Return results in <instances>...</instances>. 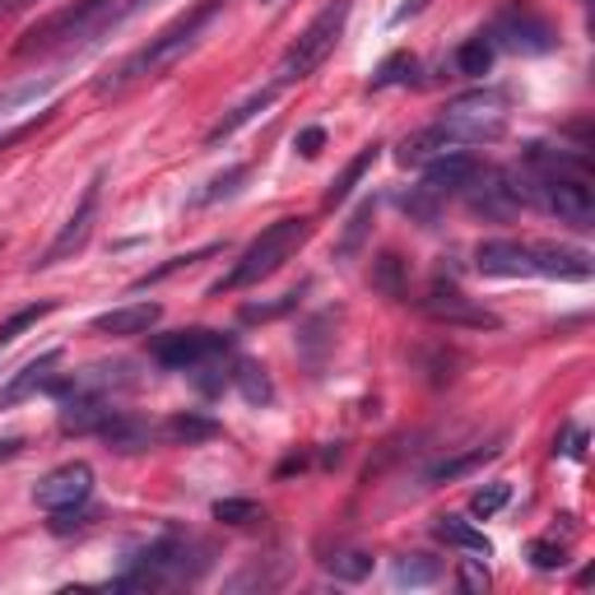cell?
<instances>
[{
	"instance_id": "38",
	"label": "cell",
	"mask_w": 595,
	"mask_h": 595,
	"mask_svg": "<svg viewBox=\"0 0 595 595\" xmlns=\"http://www.w3.org/2000/svg\"><path fill=\"white\" fill-rule=\"evenodd\" d=\"M47 89H51V80H42V84H24V89L0 94V117H10L14 108H24V102H33V98H42Z\"/></svg>"
},
{
	"instance_id": "27",
	"label": "cell",
	"mask_w": 595,
	"mask_h": 595,
	"mask_svg": "<svg viewBox=\"0 0 595 595\" xmlns=\"http://www.w3.org/2000/svg\"><path fill=\"white\" fill-rule=\"evenodd\" d=\"M396 586H433L442 576V558H428V554H400L391 563Z\"/></svg>"
},
{
	"instance_id": "12",
	"label": "cell",
	"mask_w": 595,
	"mask_h": 595,
	"mask_svg": "<svg viewBox=\"0 0 595 595\" xmlns=\"http://www.w3.org/2000/svg\"><path fill=\"white\" fill-rule=\"evenodd\" d=\"M531 266L535 275H545V279H591L595 275V260L591 252L582 247H568V242H531Z\"/></svg>"
},
{
	"instance_id": "39",
	"label": "cell",
	"mask_w": 595,
	"mask_h": 595,
	"mask_svg": "<svg viewBox=\"0 0 595 595\" xmlns=\"http://www.w3.org/2000/svg\"><path fill=\"white\" fill-rule=\"evenodd\" d=\"M298 307V293H284L279 303H266V307H242V321H270V317H284V312H293Z\"/></svg>"
},
{
	"instance_id": "42",
	"label": "cell",
	"mask_w": 595,
	"mask_h": 595,
	"mask_svg": "<svg viewBox=\"0 0 595 595\" xmlns=\"http://www.w3.org/2000/svg\"><path fill=\"white\" fill-rule=\"evenodd\" d=\"M260 5H279V0H260Z\"/></svg>"
},
{
	"instance_id": "17",
	"label": "cell",
	"mask_w": 595,
	"mask_h": 595,
	"mask_svg": "<svg viewBox=\"0 0 595 595\" xmlns=\"http://www.w3.org/2000/svg\"><path fill=\"white\" fill-rule=\"evenodd\" d=\"M457 145H451V135L442 131V121H433V126L424 131H414L400 139V149H396V163L400 168H424L428 159H437V154H451Z\"/></svg>"
},
{
	"instance_id": "23",
	"label": "cell",
	"mask_w": 595,
	"mask_h": 595,
	"mask_svg": "<svg viewBox=\"0 0 595 595\" xmlns=\"http://www.w3.org/2000/svg\"><path fill=\"white\" fill-rule=\"evenodd\" d=\"M209 437H219V424L201 414H172L159 428V442H178V447H196V442H209Z\"/></svg>"
},
{
	"instance_id": "7",
	"label": "cell",
	"mask_w": 595,
	"mask_h": 595,
	"mask_svg": "<svg viewBox=\"0 0 595 595\" xmlns=\"http://www.w3.org/2000/svg\"><path fill=\"white\" fill-rule=\"evenodd\" d=\"M418 312L442 326H465V330H498L502 321L488 307H479L475 298H465L451 279H433V289L418 298Z\"/></svg>"
},
{
	"instance_id": "2",
	"label": "cell",
	"mask_w": 595,
	"mask_h": 595,
	"mask_svg": "<svg viewBox=\"0 0 595 595\" xmlns=\"http://www.w3.org/2000/svg\"><path fill=\"white\" fill-rule=\"evenodd\" d=\"M209 568V549L191 535H159L145 549H135L126 558V572L112 576V591H163L196 582Z\"/></svg>"
},
{
	"instance_id": "33",
	"label": "cell",
	"mask_w": 595,
	"mask_h": 595,
	"mask_svg": "<svg viewBox=\"0 0 595 595\" xmlns=\"http://www.w3.org/2000/svg\"><path fill=\"white\" fill-rule=\"evenodd\" d=\"M247 182V168H229V172H219L215 182H209L205 191H196V196H191V209H201V205H215V201H223V196H233V191Z\"/></svg>"
},
{
	"instance_id": "13",
	"label": "cell",
	"mask_w": 595,
	"mask_h": 595,
	"mask_svg": "<svg viewBox=\"0 0 595 595\" xmlns=\"http://www.w3.org/2000/svg\"><path fill=\"white\" fill-rule=\"evenodd\" d=\"M475 266H479V275H498V279L535 275L531 242H517V238H488V242H479V247H475Z\"/></svg>"
},
{
	"instance_id": "35",
	"label": "cell",
	"mask_w": 595,
	"mask_h": 595,
	"mask_svg": "<svg viewBox=\"0 0 595 595\" xmlns=\"http://www.w3.org/2000/svg\"><path fill=\"white\" fill-rule=\"evenodd\" d=\"M400 205H405V215H414L418 223H424V229H433V223H437V196H433L428 186H414Z\"/></svg>"
},
{
	"instance_id": "29",
	"label": "cell",
	"mask_w": 595,
	"mask_h": 595,
	"mask_svg": "<svg viewBox=\"0 0 595 595\" xmlns=\"http://www.w3.org/2000/svg\"><path fill=\"white\" fill-rule=\"evenodd\" d=\"M219 252H223V242H205V247H196V252H182V256H172V260H163V266H159V270L139 275V279H135V284H131V289L139 293V289H149V284H163V279H168V275H178V270H191V266H201V260H205V256H219Z\"/></svg>"
},
{
	"instance_id": "14",
	"label": "cell",
	"mask_w": 595,
	"mask_h": 595,
	"mask_svg": "<svg viewBox=\"0 0 595 595\" xmlns=\"http://www.w3.org/2000/svg\"><path fill=\"white\" fill-rule=\"evenodd\" d=\"M159 321H163V307L159 303H126V307L98 312V317H94V336L131 340V336H149Z\"/></svg>"
},
{
	"instance_id": "36",
	"label": "cell",
	"mask_w": 595,
	"mask_h": 595,
	"mask_svg": "<svg viewBox=\"0 0 595 595\" xmlns=\"http://www.w3.org/2000/svg\"><path fill=\"white\" fill-rule=\"evenodd\" d=\"M531 563L539 572H558V568H568V554H563V545H554V539H535V545H531Z\"/></svg>"
},
{
	"instance_id": "40",
	"label": "cell",
	"mask_w": 595,
	"mask_h": 595,
	"mask_svg": "<svg viewBox=\"0 0 595 595\" xmlns=\"http://www.w3.org/2000/svg\"><path fill=\"white\" fill-rule=\"evenodd\" d=\"M321 145H326V131H321V126H307V131H298V139H293V149L303 154V159H317V154H321Z\"/></svg>"
},
{
	"instance_id": "1",
	"label": "cell",
	"mask_w": 595,
	"mask_h": 595,
	"mask_svg": "<svg viewBox=\"0 0 595 595\" xmlns=\"http://www.w3.org/2000/svg\"><path fill=\"white\" fill-rule=\"evenodd\" d=\"M229 5V0H196V5H191L186 14H178V20H172L159 38H149L145 47L135 51V57H126L121 61V70L112 80H102L98 84V94H117V89H126V84H135V80H149V75H163L168 65H178L182 57L191 47L201 42V33L215 24V14Z\"/></svg>"
},
{
	"instance_id": "26",
	"label": "cell",
	"mask_w": 595,
	"mask_h": 595,
	"mask_svg": "<svg viewBox=\"0 0 595 595\" xmlns=\"http://www.w3.org/2000/svg\"><path fill=\"white\" fill-rule=\"evenodd\" d=\"M410 260L405 256H396V252H381V256H373V289L377 293H387V298H405V289H410Z\"/></svg>"
},
{
	"instance_id": "37",
	"label": "cell",
	"mask_w": 595,
	"mask_h": 595,
	"mask_svg": "<svg viewBox=\"0 0 595 595\" xmlns=\"http://www.w3.org/2000/svg\"><path fill=\"white\" fill-rule=\"evenodd\" d=\"M461 591H470V595H484L488 591V568H484V558H461Z\"/></svg>"
},
{
	"instance_id": "16",
	"label": "cell",
	"mask_w": 595,
	"mask_h": 595,
	"mask_svg": "<svg viewBox=\"0 0 595 595\" xmlns=\"http://www.w3.org/2000/svg\"><path fill=\"white\" fill-rule=\"evenodd\" d=\"M279 98V84H266V89H256L252 98H242L238 102V108L233 112H223L219 121H215V126H209V135H205V145L209 149H215V145H223V139H233L242 126H247V121H256L260 112H266L270 108V102Z\"/></svg>"
},
{
	"instance_id": "10",
	"label": "cell",
	"mask_w": 595,
	"mask_h": 595,
	"mask_svg": "<svg viewBox=\"0 0 595 595\" xmlns=\"http://www.w3.org/2000/svg\"><path fill=\"white\" fill-rule=\"evenodd\" d=\"M89 498H94V465L89 461H65V465L51 470V475H42L38 488H33V502H38L42 512L84 507Z\"/></svg>"
},
{
	"instance_id": "4",
	"label": "cell",
	"mask_w": 595,
	"mask_h": 595,
	"mask_svg": "<svg viewBox=\"0 0 595 595\" xmlns=\"http://www.w3.org/2000/svg\"><path fill=\"white\" fill-rule=\"evenodd\" d=\"M349 10H354V0H326V5L317 10V20H312L303 33H298V42L284 51V61H279V89L284 84H298L307 75H317V70L326 65V57L340 47L344 38V24H349Z\"/></svg>"
},
{
	"instance_id": "20",
	"label": "cell",
	"mask_w": 595,
	"mask_h": 595,
	"mask_svg": "<svg viewBox=\"0 0 595 595\" xmlns=\"http://www.w3.org/2000/svg\"><path fill=\"white\" fill-rule=\"evenodd\" d=\"M433 535L442 539V545L461 549V554H475V558H488V554H494V545L484 539V531H475L465 517H451V512L433 521Z\"/></svg>"
},
{
	"instance_id": "19",
	"label": "cell",
	"mask_w": 595,
	"mask_h": 595,
	"mask_svg": "<svg viewBox=\"0 0 595 595\" xmlns=\"http://www.w3.org/2000/svg\"><path fill=\"white\" fill-rule=\"evenodd\" d=\"M498 442H488V447H470V451H461V457H447V461H437L428 475H424V484L428 488H437V484H451V479H465V475H475L479 465H488L498 457Z\"/></svg>"
},
{
	"instance_id": "5",
	"label": "cell",
	"mask_w": 595,
	"mask_h": 595,
	"mask_svg": "<svg viewBox=\"0 0 595 595\" xmlns=\"http://www.w3.org/2000/svg\"><path fill=\"white\" fill-rule=\"evenodd\" d=\"M507 108H512V98H507L502 89H475V94L457 98L442 112V131L451 135V145L457 149L494 145V139L507 131Z\"/></svg>"
},
{
	"instance_id": "6",
	"label": "cell",
	"mask_w": 595,
	"mask_h": 595,
	"mask_svg": "<svg viewBox=\"0 0 595 595\" xmlns=\"http://www.w3.org/2000/svg\"><path fill=\"white\" fill-rule=\"evenodd\" d=\"M229 349H233V336H223V330H205V326L172 330V336L149 340L154 363L172 367V373H196V367H205V363H219Z\"/></svg>"
},
{
	"instance_id": "28",
	"label": "cell",
	"mask_w": 595,
	"mask_h": 595,
	"mask_svg": "<svg viewBox=\"0 0 595 595\" xmlns=\"http://www.w3.org/2000/svg\"><path fill=\"white\" fill-rule=\"evenodd\" d=\"M373 219H377V201H363V205L354 209V215H349L344 233H340V247H336L340 260H349V256H359V252H363V238L373 233Z\"/></svg>"
},
{
	"instance_id": "3",
	"label": "cell",
	"mask_w": 595,
	"mask_h": 595,
	"mask_svg": "<svg viewBox=\"0 0 595 595\" xmlns=\"http://www.w3.org/2000/svg\"><path fill=\"white\" fill-rule=\"evenodd\" d=\"M312 238V219H303V215H289V219H275L266 233H260L247 252H242L238 260H233V270L219 279L215 284V293H238V289H252V284H260V279H270L284 260L303 247V242Z\"/></svg>"
},
{
	"instance_id": "25",
	"label": "cell",
	"mask_w": 595,
	"mask_h": 595,
	"mask_svg": "<svg viewBox=\"0 0 595 595\" xmlns=\"http://www.w3.org/2000/svg\"><path fill=\"white\" fill-rule=\"evenodd\" d=\"M494 61H498V47H494L488 33H475V38H465L457 47V70L465 80H484L488 70H494Z\"/></svg>"
},
{
	"instance_id": "41",
	"label": "cell",
	"mask_w": 595,
	"mask_h": 595,
	"mask_svg": "<svg viewBox=\"0 0 595 595\" xmlns=\"http://www.w3.org/2000/svg\"><path fill=\"white\" fill-rule=\"evenodd\" d=\"M24 5H38V0H0V14H5V10H24Z\"/></svg>"
},
{
	"instance_id": "8",
	"label": "cell",
	"mask_w": 595,
	"mask_h": 595,
	"mask_svg": "<svg viewBox=\"0 0 595 595\" xmlns=\"http://www.w3.org/2000/svg\"><path fill=\"white\" fill-rule=\"evenodd\" d=\"M488 38H494V47L521 51V57H545V51H554V28L539 20V14H531L526 5H502L494 28H488Z\"/></svg>"
},
{
	"instance_id": "9",
	"label": "cell",
	"mask_w": 595,
	"mask_h": 595,
	"mask_svg": "<svg viewBox=\"0 0 595 595\" xmlns=\"http://www.w3.org/2000/svg\"><path fill=\"white\" fill-rule=\"evenodd\" d=\"M98 201H102V172H94V178H89V186H84V196L75 205V215L61 223V233L51 238V247L38 256V270L61 266V260L84 252V242H89V233H94V219H98Z\"/></svg>"
},
{
	"instance_id": "11",
	"label": "cell",
	"mask_w": 595,
	"mask_h": 595,
	"mask_svg": "<svg viewBox=\"0 0 595 595\" xmlns=\"http://www.w3.org/2000/svg\"><path fill=\"white\" fill-rule=\"evenodd\" d=\"M479 178H484V163H479L470 149L437 154V159L424 163V186L433 191L437 201H447V196H465V191L475 186Z\"/></svg>"
},
{
	"instance_id": "22",
	"label": "cell",
	"mask_w": 595,
	"mask_h": 595,
	"mask_svg": "<svg viewBox=\"0 0 595 595\" xmlns=\"http://www.w3.org/2000/svg\"><path fill=\"white\" fill-rule=\"evenodd\" d=\"M377 154H381V145H367V149H359L354 159L344 163V172H340V178L330 182V191H326V201H321V205H326V209H336V205H344L349 196H354V186L363 182V172L377 163Z\"/></svg>"
},
{
	"instance_id": "32",
	"label": "cell",
	"mask_w": 595,
	"mask_h": 595,
	"mask_svg": "<svg viewBox=\"0 0 595 595\" xmlns=\"http://www.w3.org/2000/svg\"><path fill=\"white\" fill-rule=\"evenodd\" d=\"M51 312H57V303H51V298H47V303H33V307H20V312H10V317L0 321V349H10L14 340L24 336L28 326H38L42 317H51Z\"/></svg>"
},
{
	"instance_id": "30",
	"label": "cell",
	"mask_w": 595,
	"mask_h": 595,
	"mask_svg": "<svg viewBox=\"0 0 595 595\" xmlns=\"http://www.w3.org/2000/svg\"><path fill=\"white\" fill-rule=\"evenodd\" d=\"M414 80H418V57H414V51H391V57L377 65L373 89H400V84H414Z\"/></svg>"
},
{
	"instance_id": "15",
	"label": "cell",
	"mask_w": 595,
	"mask_h": 595,
	"mask_svg": "<svg viewBox=\"0 0 595 595\" xmlns=\"http://www.w3.org/2000/svg\"><path fill=\"white\" fill-rule=\"evenodd\" d=\"M61 363V349H47V354L38 359H28L20 373H14L5 387H0V410H10V405H20V400H28L33 391H42L47 381H51V367Z\"/></svg>"
},
{
	"instance_id": "21",
	"label": "cell",
	"mask_w": 595,
	"mask_h": 595,
	"mask_svg": "<svg viewBox=\"0 0 595 595\" xmlns=\"http://www.w3.org/2000/svg\"><path fill=\"white\" fill-rule=\"evenodd\" d=\"M229 381L242 391V400H247V405H275V381H270V373H266L260 363L238 359L233 373H229Z\"/></svg>"
},
{
	"instance_id": "34",
	"label": "cell",
	"mask_w": 595,
	"mask_h": 595,
	"mask_svg": "<svg viewBox=\"0 0 595 595\" xmlns=\"http://www.w3.org/2000/svg\"><path fill=\"white\" fill-rule=\"evenodd\" d=\"M507 502H512V484H488V488H479V494L470 498V517L488 521L494 512H502Z\"/></svg>"
},
{
	"instance_id": "31",
	"label": "cell",
	"mask_w": 595,
	"mask_h": 595,
	"mask_svg": "<svg viewBox=\"0 0 595 595\" xmlns=\"http://www.w3.org/2000/svg\"><path fill=\"white\" fill-rule=\"evenodd\" d=\"M209 512H215V521H223V526H256V521H266V507L256 498H219Z\"/></svg>"
},
{
	"instance_id": "18",
	"label": "cell",
	"mask_w": 595,
	"mask_h": 595,
	"mask_svg": "<svg viewBox=\"0 0 595 595\" xmlns=\"http://www.w3.org/2000/svg\"><path fill=\"white\" fill-rule=\"evenodd\" d=\"M98 437H102L108 447H117V451H149L154 442H159V428H149L145 418H135V414H121V410H117V414L108 418V424L98 428Z\"/></svg>"
},
{
	"instance_id": "24",
	"label": "cell",
	"mask_w": 595,
	"mask_h": 595,
	"mask_svg": "<svg viewBox=\"0 0 595 595\" xmlns=\"http://www.w3.org/2000/svg\"><path fill=\"white\" fill-rule=\"evenodd\" d=\"M321 568L336 576V582H363V576L373 572V554H363L354 545H336L321 554Z\"/></svg>"
}]
</instances>
